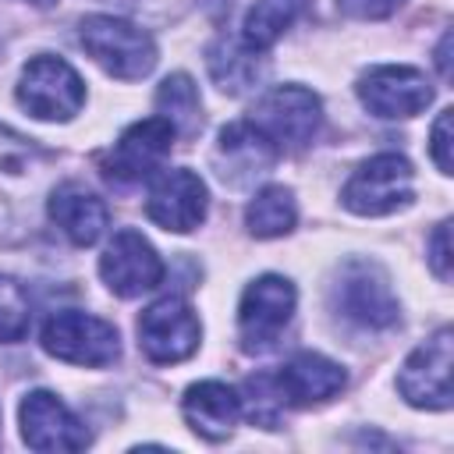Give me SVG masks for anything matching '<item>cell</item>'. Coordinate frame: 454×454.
Returning a JSON list of instances; mask_svg holds the SVG:
<instances>
[{"label": "cell", "instance_id": "1", "mask_svg": "<svg viewBox=\"0 0 454 454\" xmlns=\"http://www.w3.org/2000/svg\"><path fill=\"white\" fill-rule=\"evenodd\" d=\"M78 43L85 53L114 78L135 82L156 67V43L145 28L114 18V14H89L78 25Z\"/></svg>", "mask_w": 454, "mask_h": 454}, {"label": "cell", "instance_id": "17", "mask_svg": "<svg viewBox=\"0 0 454 454\" xmlns=\"http://www.w3.org/2000/svg\"><path fill=\"white\" fill-rule=\"evenodd\" d=\"M181 411H184L188 426L199 436L223 440V436H231V429L241 419V397L227 383H220V380H202V383L184 390Z\"/></svg>", "mask_w": 454, "mask_h": 454}, {"label": "cell", "instance_id": "9", "mask_svg": "<svg viewBox=\"0 0 454 454\" xmlns=\"http://www.w3.org/2000/svg\"><path fill=\"white\" fill-rule=\"evenodd\" d=\"M294 316V287L291 280L277 277V273H262L255 277L238 305V330H241V344L245 351H262L270 348L284 326Z\"/></svg>", "mask_w": 454, "mask_h": 454}, {"label": "cell", "instance_id": "26", "mask_svg": "<svg viewBox=\"0 0 454 454\" xmlns=\"http://www.w3.org/2000/svg\"><path fill=\"white\" fill-rule=\"evenodd\" d=\"M429 266H433V273L447 284L450 280V223L443 220V223H436V231H433V238H429Z\"/></svg>", "mask_w": 454, "mask_h": 454}, {"label": "cell", "instance_id": "6", "mask_svg": "<svg viewBox=\"0 0 454 454\" xmlns=\"http://www.w3.org/2000/svg\"><path fill=\"white\" fill-rule=\"evenodd\" d=\"M43 348L71 365H110L121 355V337L106 319L67 309L46 319Z\"/></svg>", "mask_w": 454, "mask_h": 454}, {"label": "cell", "instance_id": "15", "mask_svg": "<svg viewBox=\"0 0 454 454\" xmlns=\"http://www.w3.org/2000/svg\"><path fill=\"white\" fill-rule=\"evenodd\" d=\"M344 369L319 355V351H298L277 376V390H280V401L291 404V408H312V404H323L330 401L333 394L344 390Z\"/></svg>", "mask_w": 454, "mask_h": 454}, {"label": "cell", "instance_id": "8", "mask_svg": "<svg viewBox=\"0 0 454 454\" xmlns=\"http://www.w3.org/2000/svg\"><path fill=\"white\" fill-rule=\"evenodd\" d=\"M450 362H454V344L450 330H436L426 344H419L401 372H397V390L408 404L429 408V411H447L454 394H450Z\"/></svg>", "mask_w": 454, "mask_h": 454}, {"label": "cell", "instance_id": "20", "mask_svg": "<svg viewBox=\"0 0 454 454\" xmlns=\"http://www.w3.org/2000/svg\"><path fill=\"white\" fill-rule=\"evenodd\" d=\"M156 110L174 128L177 138H195L199 128H202V99H199V89L181 71L160 82V89H156Z\"/></svg>", "mask_w": 454, "mask_h": 454}, {"label": "cell", "instance_id": "12", "mask_svg": "<svg viewBox=\"0 0 454 454\" xmlns=\"http://www.w3.org/2000/svg\"><path fill=\"white\" fill-rule=\"evenodd\" d=\"M206 206H209V192L202 184L199 174H192L188 167H170L163 170L145 199V213L153 223H160L163 231L184 234L195 231L206 220Z\"/></svg>", "mask_w": 454, "mask_h": 454}, {"label": "cell", "instance_id": "5", "mask_svg": "<svg viewBox=\"0 0 454 454\" xmlns=\"http://www.w3.org/2000/svg\"><path fill=\"white\" fill-rule=\"evenodd\" d=\"M18 103L39 117V121H67L82 110L85 103V85L78 71L50 53H39L25 64L21 82H18Z\"/></svg>", "mask_w": 454, "mask_h": 454}, {"label": "cell", "instance_id": "19", "mask_svg": "<svg viewBox=\"0 0 454 454\" xmlns=\"http://www.w3.org/2000/svg\"><path fill=\"white\" fill-rule=\"evenodd\" d=\"M206 64H209L213 82L231 96L252 89L259 82V74H262L259 50H252L248 43H234V39H216L209 46V53H206Z\"/></svg>", "mask_w": 454, "mask_h": 454}, {"label": "cell", "instance_id": "18", "mask_svg": "<svg viewBox=\"0 0 454 454\" xmlns=\"http://www.w3.org/2000/svg\"><path fill=\"white\" fill-rule=\"evenodd\" d=\"M216 156H220L223 181L231 177L234 184H241V181H252L255 174H266L277 160V149L248 121H241V124H231V128L220 131Z\"/></svg>", "mask_w": 454, "mask_h": 454}, {"label": "cell", "instance_id": "7", "mask_svg": "<svg viewBox=\"0 0 454 454\" xmlns=\"http://www.w3.org/2000/svg\"><path fill=\"white\" fill-rule=\"evenodd\" d=\"M199 337H202L199 316L177 294H167V298L153 301L138 316V348L145 351L149 362H160V365L184 362L188 355H195Z\"/></svg>", "mask_w": 454, "mask_h": 454}, {"label": "cell", "instance_id": "25", "mask_svg": "<svg viewBox=\"0 0 454 454\" xmlns=\"http://www.w3.org/2000/svg\"><path fill=\"white\" fill-rule=\"evenodd\" d=\"M429 153L440 167V174H454L450 167V110H440L436 124H433V135H429Z\"/></svg>", "mask_w": 454, "mask_h": 454}, {"label": "cell", "instance_id": "2", "mask_svg": "<svg viewBox=\"0 0 454 454\" xmlns=\"http://www.w3.org/2000/svg\"><path fill=\"white\" fill-rule=\"evenodd\" d=\"M248 124L277 153H284V149L298 153L316 138V131L323 124V106H319V96L305 85H277L255 103Z\"/></svg>", "mask_w": 454, "mask_h": 454}, {"label": "cell", "instance_id": "13", "mask_svg": "<svg viewBox=\"0 0 454 454\" xmlns=\"http://www.w3.org/2000/svg\"><path fill=\"white\" fill-rule=\"evenodd\" d=\"M99 277L114 294L135 298L163 280V259L138 231H117L99 255Z\"/></svg>", "mask_w": 454, "mask_h": 454}, {"label": "cell", "instance_id": "28", "mask_svg": "<svg viewBox=\"0 0 454 454\" xmlns=\"http://www.w3.org/2000/svg\"><path fill=\"white\" fill-rule=\"evenodd\" d=\"M447 50H450V32H443L440 50H436V64H440V74L443 78H450V57H447Z\"/></svg>", "mask_w": 454, "mask_h": 454}, {"label": "cell", "instance_id": "10", "mask_svg": "<svg viewBox=\"0 0 454 454\" xmlns=\"http://www.w3.org/2000/svg\"><path fill=\"white\" fill-rule=\"evenodd\" d=\"M358 99L369 114H376L383 121H397V117L422 114L433 99V85L419 67L387 64V67H372L369 74H362Z\"/></svg>", "mask_w": 454, "mask_h": 454}, {"label": "cell", "instance_id": "29", "mask_svg": "<svg viewBox=\"0 0 454 454\" xmlns=\"http://www.w3.org/2000/svg\"><path fill=\"white\" fill-rule=\"evenodd\" d=\"M32 4H53V0H32Z\"/></svg>", "mask_w": 454, "mask_h": 454}, {"label": "cell", "instance_id": "21", "mask_svg": "<svg viewBox=\"0 0 454 454\" xmlns=\"http://www.w3.org/2000/svg\"><path fill=\"white\" fill-rule=\"evenodd\" d=\"M294 220H298V206L284 184H270L255 192V199L245 209V223L255 238H280L294 227Z\"/></svg>", "mask_w": 454, "mask_h": 454}, {"label": "cell", "instance_id": "14", "mask_svg": "<svg viewBox=\"0 0 454 454\" xmlns=\"http://www.w3.org/2000/svg\"><path fill=\"white\" fill-rule=\"evenodd\" d=\"M18 419H21V440L32 450H82L89 443V429L50 390H32L21 401Z\"/></svg>", "mask_w": 454, "mask_h": 454}, {"label": "cell", "instance_id": "22", "mask_svg": "<svg viewBox=\"0 0 454 454\" xmlns=\"http://www.w3.org/2000/svg\"><path fill=\"white\" fill-rule=\"evenodd\" d=\"M309 7V0H255V7L245 14V43L252 50L273 46Z\"/></svg>", "mask_w": 454, "mask_h": 454}, {"label": "cell", "instance_id": "11", "mask_svg": "<svg viewBox=\"0 0 454 454\" xmlns=\"http://www.w3.org/2000/svg\"><path fill=\"white\" fill-rule=\"evenodd\" d=\"M174 128L163 117H145L135 121L117 142L114 149L103 156V170L110 181L117 184H131L142 177H153L160 170V163L167 160L170 145H174Z\"/></svg>", "mask_w": 454, "mask_h": 454}, {"label": "cell", "instance_id": "4", "mask_svg": "<svg viewBox=\"0 0 454 454\" xmlns=\"http://www.w3.org/2000/svg\"><path fill=\"white\" fill-rule=\"evenodd\" d=\"M330 305L340 319L362 330H387L397 323V298L387 284V273L365 259H355L340 270L330 291Z\"/></svg>", "mask_w": 454, "mask_h": 454}, {"label": "cell", "instance_id": "23", "mask_svg": "<svg viewBox=\"0 0 454 454\" xmlns=\"http://www.w3.org/2000/svg\"><path fill=\"white\" fill-rule=\"evenodd\" d=\"M43 167H46V153L32 138H21L0 124V192L21 188L25 181L32 184V177Z\"/></svg>", "mask_w": 454, "mask_h": 454}, {"label": "cell", "instance_id": "24", "mask_svg": "<svg viewBox=\"0 0 454 454\" xmlns=\"http://www.w3.org/2000/svg\"><path fill=\"white\" fill-rule=\"evenodd\" d=\"M28 294L14 277L0 273V344H14L28 333Z\"/></svg>", "mask_w": 454, "mask_h": 454}, {"label": "cell", "instance_id": "27", "mask_svg": "<svg viewBox=\"0 0 454 454\" xmlns=\"http://www.w3.org/2000/svg\"><path fill=\"white\" fill-rule=\"evenodd\" d=\"M404 0H337V11H344L348 18H362V21H380L390 18Z\"/></svg>", "mask_w": 454, "mask_h": 454}, {"label": "cell", "instance_id": "3", "mask_svg": "<svg viewBox=\"0 0 454 454\" xmlns=\"http://www.w3.org/2000/svg\"><path fill=\"white\" fill-rule=\"evenodd\" d=\"M415 195V170L401 153H380L365 160L344 184L340 202L358 216H387L408 206Z\"/></svg>", "mask_w": 454, "mask_h": 454}, {"label": "cell", "instance_id": "16", "mask_svg": "<svg viewBox=\"0 0 454 454\" xmlns=\"http://www.w3.org/2000/svg\"><path fill=\"white\" fill-rule=\"evenodd\" d=\"M46 213H50V220L67 234V241L78 245V248L99 241V234H103L106 223H110L106 202H103L99 195H92L89 188L74 184V181L53 188V195L46 199Z\"/></svg>", "mask_w": 454, "mask_h": 454}]
</instances>
